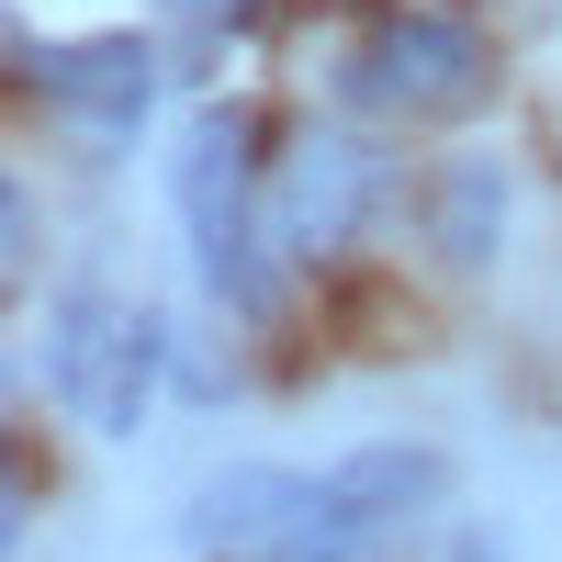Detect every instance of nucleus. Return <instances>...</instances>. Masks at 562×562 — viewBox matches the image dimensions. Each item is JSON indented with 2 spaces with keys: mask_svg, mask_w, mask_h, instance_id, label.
Masks as SVG:
<instances>
[{
  "mask_svg": "<svg viewBox=\"0 0 562 562\" xmlns=\"http://www.w3.org/2000/svg\"><path fill=\"white\" fill-rule=\"evenodd\" d=\"M371 203H383V147L349 135V124H315L270 169V248L281 259H338L371 225Z\"/></svg>",
  "mask_w": 562,
  "mask_h": 562,
  "instance_id": "39448f33",
  "label": "nucleus"
},
{
  "mask_svg": "<svg viewBox=\"0 0 562 562\" xmlns=\"http://www.w3.org/2000/svg\"><path fill=\"white\" fill-rule=\"evenodd\" d=\"M45 102L79 113L90 135H135L158 102V45H135V34H90V45H57L45 57Z\"/></svg>",
  "mask_w": 562,
  "mask_h": 562,
  "instance_id": "423d86ee",
  "label": "nucleus"
},
{
  "mask_svg": "<svg viewBox=\"0 0 562 562\" xmlns=\"http://www.w3.org/2000/svg\"><path fill=\"white\" fill-rule=\"evenodd\" d=\"M304 495H315V473H270V461H248V473L203 484V506L180 518V540H192V551H248V562H270L281 540H293Z\"/></svg>",
  "mask_w": 562,
  "mask_h": 562,
  "instance_id": "0eeeda50",
  "label": "nucleus"
},
{
  "mask_svg": "<svg viewBox=\"0 0 562 562\" xmlns=\"http://www.w3.org/2000/svg\"><path fill=\"white\" fill-rule=\"evenodd\" d=\"M495 225H506V180H495L484 158H461V169L439 180V259L473 270V259L495 248Z\"/></svg>",
  "mask_w": 562,
  "mask_h": 562,
  "instance_id": "6e6552de",
  "label": "nucleus"
},
{
  "mask_svg": "<svg viewBox=\"0 0 562 562\" xmlns=\"http://www.w3.org/2000/svg\"><path fill=\"white\" fill-rule=\"evenodd\" d=\"M169 192H180V225H192L203 293L259 315V304H270V169H259V124H248L237 102L203 113L192 135H180Z\"/></svg>",
  "mask_w": 562,
  "mask_h": 562,
  "instance_id": "f257e3e1",
  "label": "nucleus"
},
{
  "mask_svg": "<svg viewBox=\"0 0 562 562\" xmlns=\"http://www.w3.org/2000/svg\"><path fill=\"white\" fill-rule=\"evenodd\" d=\"M450 495V461L416 450V439H383V450H349L338 473H315L293 540H281L270 562H383L428 506Z\"/></svg>",
  "mask_w": 562,
  "mask_h": 562,
  "instance_id": "7ed1b4c3",
  "label": "nucleus"
},
{
  "mask_svg": "<svg viewBox=\"0 0 562 562\" xmlns=\"http://www.w3.org/2000/svg\"><path fill=\"white\" fill-rule=\"evenodd\" d=\"M158 360H169V326L135 304V293H68L57 304V338H45V383H57L68 416H90L102 439H135L158 405Z\"/></svg>",
  "mask_w": 562,
  "mask_h": 562,
  "instance_id": "20e7f679",
  "label": "nucleus"
},
{
  "mask_svg": "<svg viewBox=\"0 0 562 562\" xmlns=\"http://www.w3.org/2000/svg\"><path fill=\"white\" fill-rule=\"evenodd\" d=\"M495 90V45L461 12H383L338 57V102L371 124H461Z\"/></svg>",
  "mask_w": 562,
  "mask_h": 562,
  "instance_id": "f03ea898",
  "label": "nucleus"
}]
</instances>
